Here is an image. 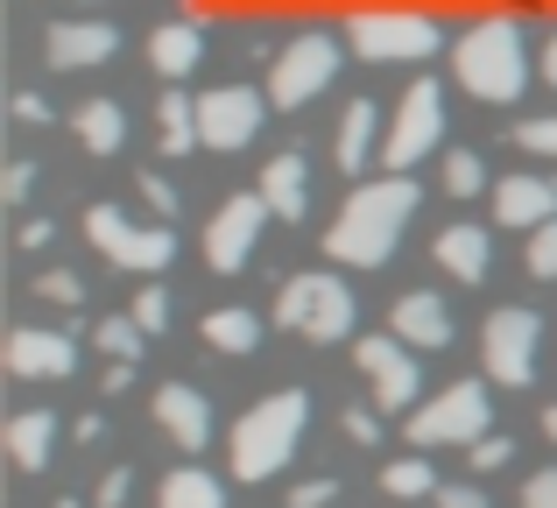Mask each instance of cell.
I'll use <instances>...</instances> for the list:
<instances>
[{
	"label": "cell",
	"instance_id": "f546056e",
	"mask_svg": "<svg viewBox=\"0 0 557 508\" xmlns=\"http://www.w3.org/2000/svg\"><path fill=\"white\" fill-rule=\"evenodd\" d=\"M445 191H451V198L487 191V163H480L473 149H451V156H445Z\"/></svg>",
	"mask_w": 557,
	"mask_h": 508
},
{
	"label": "cell",
	"instance_id": "4fadbf2b",
	"mask_svg": "<svg viewBox=\"0 0 557 508\" xmlns=\"http://www.w3.org/2000/svg\"><path fill=\"white\" fill-rule=\"evenodd\" d=\"M354 360H360V374L374 382V402H381V410H417L423 368H417V354H409L395 332H381V339H360Z\"/></svg>",
	"mask_w": 557,
	"mask_h": 508
},
{
	"label": "cell",
	"instance_id": "f6af8a7d",
	"mask_svg": "<svg viewBox=\"0 0 557 508\" xmlns=\"http://www.w3.org/2000/svg\"><path fill=\"white\" fill-rule=\"evenodd\" d=\"M536 71H544V78L557 85V28H550V42H544V64H536Z\"/></svg>",
	"mask_w": 557,
	"mask_h": 508
},
{
	"label": "cell",
	"instance_id": "d4e9b609",
	"mask_svg": "<svg viewBox=\"0 0 557 508\" xmlns=\"http://www.w3.org/2000/svg\"><path fill=\"white\" fill-rule=\"evenodd\" d=\"M71 127H78V141H85L92 156H113V149L127 141V113L113 107V99H85V107L71 113Z\"/></svg>",
	"mask_w": 557,
	"mask_h": 508
},
{
	"label": "cell",
	"instance_id": "7c38bea8",
	"mask_svg": "<svg viewBox=\"0 0 557 508\" xmlns=\"http://www.w3.org/2000/svg\"><path fill=\"white\" fill-rule=\"evenodd\" d=\"M261 226H269V198H261V191H240V198H226V206L212 212V226H205V261H212L219 275L247 269V255H255Z\"/></svg>",
	"mask_w": 557,
	"mask_h": 508
},
{
	"label": "cell",
	"instance_id": "cb8c5ba5",
	"mask_svg": "<svg viewBox=\"0 0 557 508\" xmlns=\"http://www.w3.org/2000/svg\"><path fill=\"white\" fill-rule=\"evenodd\" d=\"M198 332H205V346H212V354H233V360L261 346V318L240 311V303H226V311H205Z\"/></svg>",
	"mask_w": 557,
	"mask_h": 508
},
{
	"label": "cell",
	"instance_id": "277c9868",
	"mask_svg": "<svg viewBox=\"0 0 557 508\" xmlns=\"http://www.w3.org/2000/svg\"><path fill=\"white\" fill-rule=\"evenodd\" d=\"M437 22L431 14H409V8H360L346 14V50L360 64H423L437 57Z\"/></svg>",
	"mask_w": 557,
	"mask_h": 508
},
{
	"label": "cell",
	"instance_id": "3957f363",
	"mask_svg": "<svg viewBox=\"0 0 557 508\" xmlns=\"http://www.w3.org/2000/svg\"><path fill=\"white\" fill-rule=\"evenodd\" d=\"M530 36H522L508 14H487V22H473L459 42H451V78L466 85L473 99H487V107H516L522 85H530Z\"/></svg>",
	"mask_w": 557,
	"mask_h": 508
},
{
	"label": "cell",
	"instance_id": "8d00e7d4",
	"mask_svg": "<svg viewBox=\"0 0 557 508\" xmlns=\"http://www.w3.org/2000/svg\"><path fill=\"white\" fill-rule=\"evenodd\" d=\"M28 191H36V163H8V177H0V198H8V206H22Z\"/></svg>",
	"mask_w": 557,
	"mask_h": 508
},
{
	"label": "cell",
	"instance_id": "d6986e66",
	"mask_svg": "<svg viewBox=\"0 0 557 508\" xmlns=\"http://www.w3.org/2000/svg\"><path fill=\"white\" fill-rule=\"evenodd\" d=\"M494 220L502 226H550L557 220V184L550 177H502L494 184Z\"/></svg>",
	"mask_w": 557,
	"mask_h": 508
},
{
	"label": "cell",
	"instance_id": "bcb514c9",
	"mask_svg": "<svg viewBox=\"0 0 557 508\" xmlns=\"http://www.w3.org/2000/svg\"><path fill=\"white\" fill-rule=\"evenodd\" d=\"M544 431H550V438H557V402H550V410H544Z\"/></svg>",
	"mask_w": 557,
	"mask_h": 508
},
{
	"label": "cell",
	"instance_id": "5b68a950",
	"mask_svg": "<svg viewBox=\"0 0 557 508\" xmlns=\"http://www.w3.org/2000/svg\"><path fill=\"white\" fill-rule=\"evenodd\" d=\"M487 431H494L487 382H451V388H437L431 402L409 410V445H423V453H437V445H480Z\"/></svg>",
	"mask_w": 557,
	"mask_h": 508
},
{
	"label": "cell",
	"instance_id": "7a4b0ae2",
	"mask_svg": "<svg viewBox=\"0 0 557 508\" xmlns=\"http://www.w3.org/2000/svg\"><path fill=\"white\" fill-rule=\"evenodd\" d=\"M304 431H311V396H304V388H275V396H261L255 410L233 424V438H226L233 481H275V473L297 459Z\"/></svg>",
	"mask_w": 557,
	"mask_h": 508
},
{
	"label": "cell",
	"instance_id": "4dcf8cb0",
	"mask_svg": "<svg viewBox=\"0 0 557 508\" xmlns=\"http://www.w3.org/2000/svg\"><path fill=\"white\" fill-rule=\"evenodd\" d=\"M127 318H135V325L156 339V332L170 325V289H163V283H141V297H135V311H127Z\"/></svg>",
	"mask_w": 557,
	"mask_h": 508
},
{
	"label": "cell",
	"instance_id": "ee69618b",
	"mask_svg": "<svg viewBox=\"0 0 557 508\" xmlns=\"http://www.w3.org/2000/svg\"><path fill=\"white\" fill-rule=\"evenodd\" d=\"M127 382H135V360H113V368H107V396H121Z\"/></svg>",
	"mask_w": 557,
	"mask_h": 508
},
{
	"label": "cell",
	"instance_id": "30bf717a",
	"mask_svg": "<svg viewBox=\"0 0 557 508\" xmlns=\"http://www.w3.org/2000/svg\"><path fill=\"white\" fill-rule=\"evenodd\" d=\"M536 339H544V318L522 311V303H502L480 325V360H487V382L502 388H530L536 382Z\"/></svg>",
	"mask_w": 557,
	"mask_h": 508
},
{
	"label": "cell",
	"instance_id": "2e32d148",
	"mask_svg": "<svg viewBox=\"0 0 557 508\" xmlns=\"http://www.w3.org/2000/svg\"><path fill=\"white\" fill-rule=\"evenodd\" d=\"M388 332H395L403 346H423V354H437V346H451V303L437 297V289H409V297H395Z\"/></svg>",
	"mask_w": 557,
	"mask_h": 508
},
{
	"label": "cell",
	"instance_id": "f35d334b",
	"mask_svg": "<svg viewBox=\"0 0 557 508\" xmlns=\"http://www.w3.org/2000/svg\"><path fill=\"white\" fill-rule=\"evenodd\" d=\"M522 508H557V467H550V473H530V487H522Z\"/></svg>",
	"mask_w": 557,
	"mask_h": 508
},
{
	"label": "cell",
	"instance_id": "9c48e42d",
	"mask_svg": "<svg viewBox=\"0 0 557 508\" xmlns=\"http://www.w3.org/2000/svg\"><path fill=\"white\" fill-rule=\"evenodd\" d=\"M437 141H445V85H437V78H417L403 99H395V121H388V141H381V163L403 177V170H417Z\"/></svg>",
	"mask_w": 557,
	"mask_h": 508
},
{
	"label": "cell",
	"instance_id": "1f68e13d",
	"mask_svg": "<svg viewBox=\"0 0 557 508\" xmlns=\"http://www.w3.org/2000/svg\"><path fill=\"white\" fill-rule=\"evenodd\" d=\"M516 141H522L530 156H557V113H536V121H522Z\"/></svg>",
	"mask_w": 557,
	"mask_h": 508
},
{
	"label": "cell",
	"instance_id": "f1b7e54d",
	"mask_svg": "<svg viewBox=\"0 0 557 508\" xmlns=\"http://www.w3.org/2000/svg\"><path fill=\"white\" fill-rule=\"evenodd\" d=\"M99 346H107V360H141V346H149V332L135 325V318H99V332H92Z\"/></svg>",
	"mask_w": 557,
	"mask_h": 508
},
{
	"label": "cell",
	"instance_id": "ba28073f",
	"mask_svg": "<svg viewBox=\"0 0 557 508\" xmlns=\"http://www.w3.org/2000/svg\"><path fill=\"white\" fill-rule=\"evenodd\" d=\"M85 240L107 261L135 269V275H156V269L177 261V234H170V226H141V220H127L121 206H85Z\"/></svg>",
	"mask_w": 557,
	"mask_h": 508
},
{
	"label": "cell",
	"instance_id": "d6a6232c",
	"mask_svg": "<svg viewBox=\"0 0 557 508\" xmlns=\"http://www.w3.org/2000/svg\"><path fill=\"white\" fill-rule=\"evenodd\" d=\"M36 297H42V303H78L85 283H78L71 269H50V275H36Z\"/></svg>",
	"mask_w": 557,
	"mask_h": 508
},
{
	"label": "cell",
	"instance_id": "9a60e30c",
	"mask_svg": "<svg viewBox=\"0 0 557 508\" xmlns=\"http://www.w3.org/2000/svg\"><path fill=\"white\" fill-rule=\"evenodd\" d=\"M42 64L50 71H92L107 64V57H121V28L113 22H50V36H42Z\"/></svg>",
	"mask_w": 557,
	"mask_h": 508
},
{
	"label": "cell",
	"instance_id": "60d3db41",
	"mask_svg": "<svg viewBox=\"0 0 557 508\" xmlns=\"http://www.w3.org/2000/svg\"><path fill=\"white\" fill-rule=\"evenodd\" d=\"M339 424H346V438H354V445H374V438H381V424H374V410H346V417H339Z\"/></svg>",
	"mask_w": 557,
	"mask_h": 508
},
{
	"label": "cell",
	"instance_id": "603a6c76",
	"mask_svg": "<svg viewBox=\"0 0 557 508\" xmlns=\"http://www.w3.org/2000/svg\"><path fill=\"white\" fill-rule=\"evenodd\" d=\"M198 57H205V42H198V28H190V22H163V28L149 36V64L163 71L170 85L190 78V71H198Z\"/></svg>",
	"mask_w": 557,
	"mask_h": 508
},
{
	"label": "cell",
	"instance_id": "74e56055",
	"mask_svg": "<svg viewBox=\"0 0 557 508\" xmlns=\"http://www.w3.org/2000/svg\"><path fill=\"white\" fill-rule=\"evenodd\" d=\"M325 501H339V481H304V487H289V508H325Z\"/></svg>",
	"mask_w": 557,
	"mask_h": 508
},
{
	"label": "cell",
	"instance_id": "e0dca14e",
	"mask_svg": "<svg viewBox=\"0 0 557 508\" xmlns=\"http://www.w3.org/2000/svg\"><path fill=\"white\" fill-rule=\"evenodd\" d=\"M156 424H163L184 453H205V445H212V402L190 382H163L156 388Z\"/></svg>",
	"mask_w": 557,
	"mask_h": 508
},
{
	"label": "cell",
	"instance_id": "d590c367",
	"mask_svg": "<svg viewBox=\"0 0 557 508\" xmlns=\"http://www.w3.org/2000/svg\"><path fill=\"white\" fill-rule=\"evenodd\" d=\"M508 459H516V438H502V431H487V438L473 445V467L480 473H494V467H508Z\"/></svg>",
	"mask_w": 557,
	"mask_h": 508
},
{
	"label": "cell",
	"instance_id": "836d02e7",
	"mask_svg": "<svg viewBox=\"0 0 557 508\" xmlns=\"http://www.w3.org/2000/svg\"><path fill=\"white\" fill-rule=\"evenodd\" d=\"M530 269L544 275V283H557V220H550V226H536V234H530Z\"/></svg>",
	"mask_w": 557,
	"mask_h": 508
},
{
	"label": "cell",
	"instance_id": "44dd1931",
	"mask_svg": "<svg viewBox=\"0 0 557 508\" xmlns=\"http://www.w3.org/2000/svg\"><path fill=\"white\" fill-rule=\"evenodd\" d=\"M261 198H269V212L283 226H297L304 212H311V184H304V156H275L269 170H261Z\"/></svg>",
	"mask_w": 557,
	"mask_h": 508
},
{
	"label": "cell",
	"instance_id": "b9f144b4",
	"mask_svg": "<svg viewBox=\"0 0 557 508\" xmlns=\"http://www.w3.org/2000/svg\"><path fill=\"white\" fill-rule=\"evenodd\" d=\"M431 501H437V508H487V495H480V487H437Z\"/></svg>",
	"mask_w": 557,
	"mask_h": 508
},
{
	"label": "cell",
	"instance_id": "4316f807",
	"mask_svg": "<svg viewBox=\"0 0 557 508\" xmlns=\"http://www.w3.org/2000/svg\"><path fill=\"white\" fill-rule=\"evenodd\" d=\"M156 135H163V149H170V156L205 149V141H198V99H184L177 85H170V92H163V107H156Z\"/></svg>",
	"mask_w": 557,
	"mask_h": 508
},
{
	"label": "cell",
	"instance_id": "8992f818",
	"mask_svg": "<svg viewBox=\"0 0 557 508\" xmlns=\"http://www.w3.org/2000/svg\"><path fill=\"white\" fill-rule=\"evenodd\" d=\"M275 318H283L297 339L332 346V339H346V332H354L360 303H354V289H346L339 275H289L283 297H275Z\"/></svg>",
	"mask_w": 557,
	"mask_h": 508
},
{
	"label": "cell",
	"instance_id": "e575fe53",
	"mask_svg": "<svg viewBox=\"0 0 557 508\" xmlns=\"http://www.w3.org/2000/svg\"><path fill=\"white\" fill-rule=\"evenodd\" d=\"M141 198H149V212H163V226L177 220V184L156 177V170H141Z\"/></svg>",
	"mask_w": 557,
	"mask_h": 508
},
{
	"label": "cell",
	"instance_id": "52a82bcc",
	"mask_svg": "<svg viewBox=\"0 0 557 508\" xmlns=\"http://www.w3.org/2000/svg\"><path fill=\"white\" fill-rule=\"evenodd\" d=\"M339 78V36H325V28H304V36H289L283 50H275V64H269V107H311L325 85Z\"/></svg>",
	"mask_w": 557,
	"mask_h": 508
},
{
	"label": "cell",
	"instance_id": "ac0fdd59",
	"mask_svg": "<svg viewBox=\"0 0 557 508\" xmlns=\"http://www.w3.org/2000/svg\"><path fill=\"white\" fill-rule=\"evenodd\" d=\"M431 255H437V269H445L451 283H487V269H494L487 226H466V220H451L445 234L431 240Z\"/></svg>",
	"mask_w": 557,
	"mask_h": 508
},
{
	"label": "cell",
	"instance_id": "484cf974",
	"mask_svg": "<svg viewBox=\"0 0 557 508\" xmlns=\"http://www.w3.org/2000/svg\"><path fill=\"white\" fill-rule=\"evenodd\" d=\"M156 508H226V487L205 467H177L163 487H156Z\"/></svg>",
	"mask_w": 557,
	"mask_h": 508
},
{
	"label": "cell",
	"instance_id": "8fae6325",
	"mask_svg": "<svg viewBox=\"0 0 557 508\" xmlns=\"http://www.w3.org/2000/svg\"><path fill=\"white\" fill-rule=\"evenodd\" d=\"M261 121H269V92H255V85H212L198 99V141L205 149H247L261 135Z\"/></svg>",
	"mask_w": 557,
	"mask_h": 508
},
{
	"label": "cell",
	"instance_id": "7402d4cb",
	"mask_svg": "<svg viewBox=\"0 0 557 508\" xmlns=\"http://www.w3.org/2000/svg\"><path fill=\"white\" fill-rule=\"evenodd\" d=\"M50 453H57V417L50 410H22L8 424V459L22 473H42V467H50Z\"/></svg>",
	"mask_w": 557,
	"mask_h": 508
},
{
	"label": "cell",
	"instance_id": "ab89813d",
	"mask_svg": "<svg viewBox=\"0 0 557 508\" xmlns=\"http://www.w3.org/2000/svg\"><path fill=\"white\" fill-rule=\"evenodd\" d=\"M127 495H135V473H127V467H113L107 481H99V508H121Z\"/></svg>",
	"mask_w": 557,
	"mask_h": 508
},
{
	"label": "cell",
	"instance_id": "5bb4252c",
	"mask_svg": "<svg viewBox=\"0 0 557 508\" xmlns=\"http://www.w3.org/2000/svg\"><path fill=\"white\" fill-rule=\"evenodd\" d=\"M71 368H78V339L71 332H42V325L8 332V374L14 382H64Z\"/></svg>",
	"mask_w": 557,
	"mask_h": 508
},
{
	"label": "cell",
	"instance_id": "7bdbcfd3",
	"mask_svg": "<svg viewBox=\"0 0 557 508\" xmlns=\"http://www.w3.org/2000/svg\"><path fill=\"white\" fill-rule=\"evenodd\" d=\"M14 121H28V127H42V121H50V107H42V99H36V92H22V99H14Z\"/></svg>",
	"mask_w": 557,
	"mask_h": 508
},
{
	"label": "cell",
	"instance_id": "6da1fadb",
	"mask_svg": "<svg viewBox=\"0 0 557 508\" xmlns=\"http://www.w3.org/2000/svg\"><path fill=\"white\" fill-rule=\"evenodd\" d=\"M417 184L409 177H374L360 184L354 198L339 206V220L325 226V255L346 261V269H381L395 248H403V226L417 220Z\"/></svg>",
	"mask_w": 557,
	"mask_h": 508
},
{
	"label": "cell",
	"instance_id": "ffe728a7",
	"mask_svg": "<svg viewBox=\"0 0 557 508\" xmlns=\"http://www.w3.org/2000/svg\"><path fill=\"white\" fill-rule=\"evenodd\" d=\"M381 141H388V127H381V107H374V99H346L339 135H332V156H339V170H368Z\"/></svg>",
	"mask_w": 557,
	"mask_h": 508
},
{
	"label": "cell",
	"instance_id": "83f0119b",
	"mask_svg": "<svg viewBox=\"0 0 557 508\" xmlns=\"http://www.w3.org/2000/svg\"><path fill=\"white\" fill-rule=\"evenodd\" d=\"M437 487H445V481H437L431 459H417V453L381 467V495H388V501H423V495H437Z\"/></svg>",
	"mask_w": 557,
	"mask_h": 508
}]
</instances>
